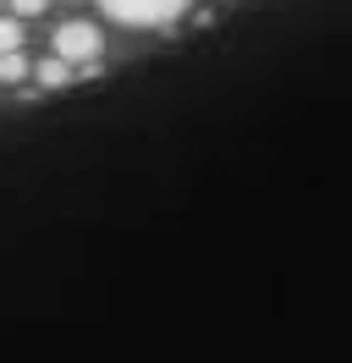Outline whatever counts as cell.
<instances>
[{
  "label": "cell",
  "instance_id": "1",
  "mask_svg": "<svg viewBox=\"0 0 352 363\" xmlns=\"http://www.w3.org/2000/svg\"><path fill=\"white\" fill-rule=\"evenodd\" d=\"M99 6H105V17L127 28H171L187 11V0H99Z\"/></svg>",
  "mask_w": 352,
  "mask_h": 363
},
{
  "label": "cell",
  "instance_id": "2",
  "mask_svg": "<svg viewBox=\"0 0 352 363\" xmlns=\"http://www.w3.org/2000/svg\"><path fill=\"white\" fill-rule=\"evenodd\" d=\"M99 50H105V39H99L94 23H61L55 28V61H66L72 72L88 67V61H99Z\"/></svg>",
  "mask_w": 352,
  "mask_h": 363
},
{
  "label": "cell",
  "instance_id": "3",
  "mask_svg": "<svg viewBox=\"0 0 352 363\" xmlns=\"http://www.w3.org/2000/svg\"><path fill=\"white\" fill-rule=\"evenodd\" d=\"M33 77H39L44 89H66V83H72V67H66V61H55V55H50V61H39V72H33Z\"/></svg>",
  "mask_w": 352,
  "mask_h": 363
},
{
  "label": "cell",
  "instance_id": "4",
  "mask_svg": "<svg viewBox=\"0 0 352 363\" xmlns=\"http://www.w3.org/2000/svg\"><path fill=\"white\" fill-rule=\"evenodd\" d=\"M28 77V55L11 50V55H0V83H22Z\"/></svg>",
  "mask_w": 352,
  "mask_h": 363
},
{
  "label": "cell",
  "instance_id": "5",
  "mask_svg": "<svg viewBox=\"0 0 352 363\" xmlns=\"http://www.w3.org/2000/svg\"><path fill=\"white\" fill-rule=\"evenodd\" d=\"M11 50H22V23L17 17H0V55H11Z\"/></svg>",
  "mask_w": 352,
  "mask_h": 363
},
{
  "label": "cell",
  "instance_id": "6",
  "mask_svg": "<svg viewBox=\"0 0 352 363\" xmlns=\"http://www.w3.org/2000/svg\"><path fill=\"white\" fill-rule=\"evenodd\" d=\"M44 6H50V0H11V17H17V23L22 17H39Z\"/></svg>",
  "mask_w": 352,
  "mask_h": 363
}]
</instances>
